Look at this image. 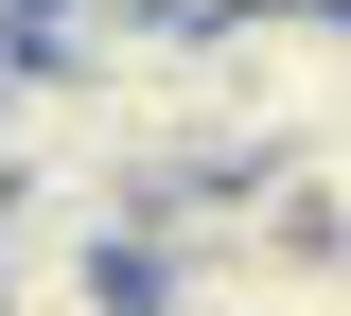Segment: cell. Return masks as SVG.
Returning a JSON list of instances; mask_svg holds the SVG:
<instances>
[{"mask_svg":"<svg viewBox=\"0 0 351 316\" xmlns=\"http://www.w3.org/2000/svg\"><path fill=\"white\" fill-rule=\"evenodd\" d=\"M228 18H281V0H176V36H228Z\"/></svg>","mask_w":351,"mask_h":316,"instance_id":"cell-1","label":"cell"},{"mask_svg":"<svg viewBox=\"0 0 351 316\" xmlns=\"http://www.w3.org/2000/svg\"><path fill=\"white\" fill-rule=\"evenodd\" d=\"M0 176H18V158H0Z\"/></svg>","mask_w":351,"mask_h":316,"instance_id":"cell-2","label":"cell"}]
</instances>
